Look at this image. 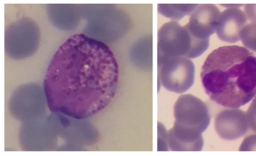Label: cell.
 I'll return each mask as SVG.
<instances>
[{
  "instance_id": "6da1fadb",
  "label": "cell",
  "mask_w": 256,
  "mask_h": 156,
  "mask_svg": "<svg viewBox=\"0 0 256 156\" xmlns=\"http://www.w3.org/2000/svg\"><path fill=\"white\" fill-rule=\"evenodd\" d=\"M118 80V64L109 46L89 36L76 34L55 52L43 86L52 112L83 120L110 104Z\"/></svg>"
},
{
  "instance_id": "7a4b0ae2",
  "label": "cell",
  "mask_w": 256,
  "mask_h": 156,
  "mask_svg": "<svg viewBox=\"0 0 256 156\" xmlns=\"http://www.w3.org/2000/svg\"><path fill=\"white\" fill-rule=\"evenodd\" d=\"M200 78L211 100L224 108H240L256 96V56L242 46H220L206 57Z\"/></svg>"
},
{
  "instance_id": "3957f363",
  "label": "cell",
  "mask_w": 256,
  "mask_h": 156,
  "mask_svg": "<svg viewBox=\"0 0 256 156\" xmlns=\"http://www.w3.org/2000/svg\"><path fill=\"white\" fill-rule=\"evenodd\" d=\"M174 114V124L168 132L169 148L172 151H200L202 133L211 120L206 104L192 94H182L175 103Z\"/></svg>"
},
{
  "instance_id": "277c9868",
  "label": "cell",
  "mask_w": 256,
  "mask_h": 156,
  "mask_svg": "<svg viewBox=\"0 0 256 156\" xmlns=\"http://www.w3.org/2000/svg\"><path fill=\"white\" fill-rule=\"evenodd\" d=\"M209 48V40H200L176 21L162 26L158 32V56L197 58Z\"/></svg>"
},
{
  "instance_id": "5b68a950",
  "label": "cell",
  "mask_w": 256,
  "mask_h": 156,
  "mask_svg": "<svg viewBox=\"0 0 256 156\" xmlns=\"http://www.w3.org/2000/svg\"><path fill=\"white\" fill-rule=\"evenodd\" d=\"M158 78L162 85L176 93H182L194 84V63L184 56H158Z\"/></svg>"
},
{
  "instance_id": "8992f818",
  "label": "cell",
  "mask_w": 256,
  "mask_h": 156,
  "mask_svg": "<svg viewBox=\"0 0 256 156\" xmlns=\"http://www.w3.org/2000/svg\"><path fill=\"white\" fill-rule=\"evenodd\" d=\"M248 128L246 112L238 108L223 110L216 117V132L226 140L241 138L246 133Z\"/></svg>"
},
{
  "instance_id": "52a82bcc",
  "label": "cell",
  "mask_w": 256,
  "mask_h": 156,
  "mask_svg": "<svg viewBox=\"0 0 256 156\" xmlns=\"http://www.w3.org/2000/svg\"><path fill=\"white\" fill-rule=\"evenodd\" d=\"M220 14V10L215 4H199L190 16L186 28L194 37L200 40H209L216 30Z\"/></svg>"
},
{
  "instance_id": "ba28073f",
  "label": "cell",
  "mask_w": 256,
  "mask_h": 156,
  "mask_svg": "<svg viewBox=\"0 0 256 156\" xmlns=\"http://www.w3.org/2000/svg\"><path fill=\"white\" fill-rule=\"evenodd\" d=\"M246 22V15L240 9H226L218 16L216 32L220 40L235 43L240 40V33Z\"/></svg>"
},
{
  "instance_id": "9c48e42d",
  "label": "cell",
  "mask_w": 256,
  "mask_h": 156,
  "mask_svg": "<svg viewBox=\"0 0 256 156\" xmlns=\"http://www.w3.org/2000/svg\"><path fill=\"white\" fill-rule=\"evenodd\" d=\"M198 4H160L158 10L163 16L173 20H180L186 15L192 14Z\"/></svg>"
},
{
  "instance_id": "30bf717a",
  "label": "cell",
  "mask_w": 256,
  "mask_h": 156,
  "mask_svg": "<svg viewBox=\"0 0 256 156\" xmlns=\"http://www.w3.org/2000/svg\"><path fill=\"white\" fill-rule=\"evenodd\" d=\"M240 36L246 48L256 52V22L246 25L241 30Z\"/></svg>"
},
{
  "instance_id": "8fae6325",
  "label": "cell",
  "mask_w": 256,
  "mask_h": 156,
  "mask_svg": "<svg viewBox=\"0 0 256 156\" xmlns=\"http://www.w3.org/2000/svg\"><path fill=\"white\" fill-rule=\"evenodd\" d=\"M246 117L247 120H248V127L253 132H256V96L247 110Z\"/></svg>"
},
{
  "instance_id": "7c38bea8",
  "label": "cell",
  "mask_w": 256,
  "mask_h": 156,
  "mask_svg": "<svg viewBox=\"0 0 256 156\" xmlns=\"http://www.w3.org/2000/svg\"><path fill=\"white\" fill-rule=\"evenodd\" d=\"M240 151H256V134L246 136L241 144Z\"/></svg>"
},
{
  "instance_id": "4fadbf2b",
  "label": "cell",
  "mask_w": 256,
  "mask_h": 156,
  "mask_svg": "<svg viewBox=\"0 0 256 156\" xmlns=\"http://www.w3.org/2000/svg\"><path fill=\"white\" fill-rule=\"evenodd\" d=\"M244 10L247 19L252 22H256V4H246Z\"/></svg>"
},
{
  "instance_id": "5bb4252c",
  "label": "cell",
  "mask_w": 256,
  "mask_h": 156,
  "mask_svg": "<svg viewBox=\"0 0 256 156\" xmlns=\"http://www.w3.org/2000/svg\"><path fill=\"white\" fill-rule=\"evenodd\" d=\"M222 6H224V7L228 8H238L241 7L242 6V4H222Z\"/></svg>"
}]
</instances>
